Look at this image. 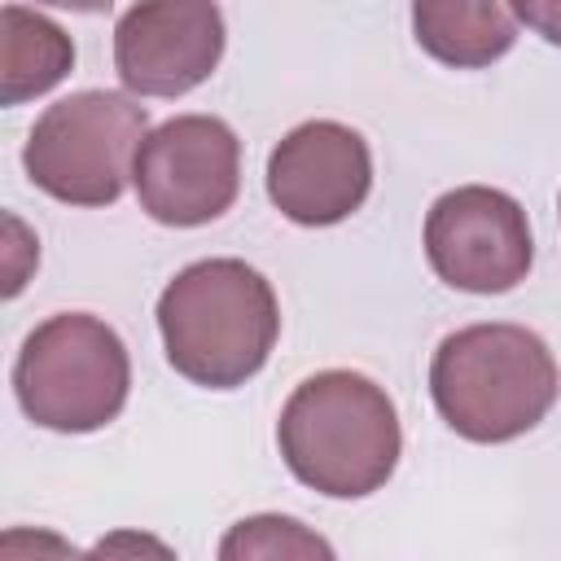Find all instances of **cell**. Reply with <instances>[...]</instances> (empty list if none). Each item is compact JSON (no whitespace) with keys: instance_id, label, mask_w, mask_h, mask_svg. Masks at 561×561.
<instances>
[{"instance_id":"1","label":"cell","mask_w":561,"mask_h":561,"mask_svg":"<svg viewBox=\"0 0 561 561\" xmlns=\"http://www.w3.org/2000/svg\"><path fill=\"white\" fill-rule=\"evenodd\" d=\"M167 364L206 390L245 386L280 333L276 294L241 259L188 263L158 298Z\"/></svg>"},{"instance_id":"2","label":"cell","mask_w":561,"mask_h":561,"mask_svg":"<svg viewBox=\"0 0 561 561\" xmlns=\"http://www.w3.org/2000/svg\"><path fill=\"white\" fill-rule=\"evenodd\" d=\"M289 473L333 500H359L386 486L399 465V412L390 394L351 368L307 377L276 425Z\"/></svg>"},{"instance_id":"3","label":"cell","mask_w":561,"mask_h":561,"mask_svg":"<svg viewBox=\"0 0 561 561\" xmlns=\"http://www.w3.org/2000/svg\"><path fill=\"white\" fill-rule=\"evenodd\" d=\"M430 394L460 438L508 443L548 416L557 364L543 337L522 324H469L438 342Z\"/></svg>"},{"instance_id":"4","label":"cell","mask_w":561,"mask_h":561,"mask_svg":"<svg viewBox=\"0 0 561 561\" xmlns=\"http://www.w3.org/2000/svg\"><path fill=\"white\" fill-rule=\"evenodd\" d=\"M131 386L123 337L83 311H61L35 324L13 364L22 412L57 434H92L110 425Z\"/></svg>"},{"instance_id":"5","label":"cell","mask_w":561,"mask_h":561,"mask_svg":"<svg viewBox=\"0 0 561 561\" xmlns=\"http://www.w3.org/2000/svg\"><path fill=\"white\" fill-rule=\"evenodd\" d=\"M149 114L123 92H75L39 114L22 162L35 188L70 206H110L136 171Z\"/></svg>"},{"instance_id":"6","label":"cell","mask_w":561,"mask_h":561,"mask_svg":"<svg viewBox=\"0 0 561 561\" xmlns=\"http://www.w3.org/2000/svg\"><path fill=\"white\" fill-rule=\"evenodd\" d=\"M131 180L149 219L167 228H197L237 202L241 145L224 118L180 114L140 140Z\"/></svg>"},{"instance_id":"7","label":"cell","mask_w":561,"mask_h":561,"mask_svg":"<svg viewBox=\"0 0 561 561\" xmlns=\"http://www.w3.org/2000/svg\"><path fill=\"white\" fill-rule=\"evenodd\" d=\"M425 259L451 289L508 294L535 259L526 210L486 184L451 188L425 215Z\"/></svg>"},{"instance_id":"8","label":"cell","mask_w":561,"mask_h":561,"mask_svg":"<svg viewBox=\"0 0 561 561\" xmlns=\"http://www.w3.org/2000/svg\"><path fill=\"white\" fill-rule=\"evenodd\" d=\"M224 57L215 0H136L114 26V70L136 96H184Z\"/></svg>"},{"instance_id":"9","label":"cell","mask_w":561,"mask_h":561,"mask_svg":"<svg viewBox=\"0 0 561 561\" xmlns=\"http://www.w3.org/2000/svg\"><path fill=\"white\" fill-rule=\"evenodd\" d=\"M373 188V153L346 123L316 118L294 127L267 158V197L302 228L342 224Z\"/></svg>"},{"instance_id":"10","label":"cell","mask_w":561,"mask_h":561,"mask_svg":"<svg viewBox=\"0 0 561 561\" xmlns=\"http://www.w3.org/2000/svg\"><path fill=\"white\" fill-rule=\"evenodd\" d=\"M412 35L434 61L482 70L513 48L517 26L508 0H412Z\"/></svg>"},{"instance_id":"11","label":"cell","mask_w":561,"mask_h":561,"mask_svg":"<svg viewBox=\"0 0 561 561\" xmlns=\"http://www.w3.org/2000/svg\"><path fill=\"white\" fill-rule=\"evenodd\" d=\"M70 66H75V44L57 22L22 4L0 9V101L4 105H22L57 88L70 75Z\"/></svg>"},{"instance_id":"12","label":"cell","mask_w":561,"mask_h":561,"mask_svg":"<svg viewBox=\"0 0 561 561\" xmlns=\"http://www.w3.org/2000/svg\"><path fill=\"white\" fill-rule=\"evenodd\" d=\"M219 557L224 561H241V557H333V548L302 530V522L294 517H245L228 530V539L219 543Z\"/></svg>"},{"instance_id":"13","label":"cell","mask_w":561,"mask_h":561,"mask_svg":"<svg viewBox=\"0 0 561 561\" xmlns=\"http://www.w3.org/2000/svg\"><path fill=\"white\" fill-rule=\"evenodd\" d=\"M508 9L548 44H561V0H508Z\"/></svg>"},{"instance_id":"14","label":"cell","mask_w":561,"mask_h":561,"mask_svg":"<svg viewBox=\"0 0 561 561\" xmlns=\"http://www.w3.org/2000/svg\"><path fill=\"white\" fill-rule=\"evenodd\" d=\"M35 4H53V9H70V13H101L114 0H35Z\"/></svg>"}]
</instances>
